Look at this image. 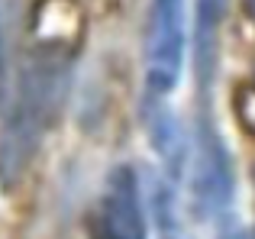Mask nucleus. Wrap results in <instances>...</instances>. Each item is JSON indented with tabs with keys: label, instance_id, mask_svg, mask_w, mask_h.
Listing matches in <instances>:
<instances>
[{
	"label": "nucleus",
	"instance_id": "1",
	"mask_svg": "<svg viewBox=\"0 0 255 239\" xmlns=\"http://www.w3.org/2000/svg\"><path fill=\"white\" fill-rule=\"evenodd\" d=\"M71 84V55L65 45L45 42L16 71L0 126V184L13 188L29 171L49 129L65 107Z\"/></svg>",
	"mask_w": 255,
	"mask_h": 239
},
{
	"label": "nucleus",
	"instance_id": "2",
	"mask_svg": "<svg viewBox=\"0 0 255 239\" xmlns=\"http://www.w3.org/2000/svg\"><path fill=\"white\" fill-rule=\"evenodd\" d=\"M233 197H236V175H233V155L226 149L220 129L210 117L197 120L191 145V204L200 220H220L230 217Z\"/></svg>",
	"mask_w": 255,
	"mask_h": 239
},
{
	"label": "nucleus",
	"instance_id": "3",
	"mask_svg": "<svg viewBox=\"0 0 255 239\" xmlns=\"http://www.w3.org/2000/svg\"><path fill=\"white\" fill-rule=\"evenodd\" d=\"M187 45V6L184 0H152L145 32V91L149 101H162L181 81Z\"/></svg>",
	"mask_w": 255,
	"mask_h": 239
},
{
	"label": "nucleus",
	"instance_id": "4",
	"mask_svg": "<svg viewBox=\"0 0 255 239\" xmlns=\"http://www.w3.org/2000/svg\"><path fill=\"white\" fill-rule=\"evenodd\" d=\"M91 239H149L142 178L136 165H117L91 210Z\"/></svg>",
	"mask_w": 255,
	"mask_h": 239
},
{
	"label": "nucleus",
	"instance_id": "5",
	"mask_svg": "<svg viewBox=\"0 0 255 239\" xmlns=\"http://www.w3.org/2000/svg\"><path fill=\"white\" fill-rule=\"evenodd\" d=\"M230 0H197L194 6V62H197V84L210 88L217 75V55H220V29L226 19Z\"/></svg>",
	"mask_w": 255,
	"mask_h": 239
},
{
	"label": "nucleus",
	"instance_id": "6",
	"mask_svg": "<svg viewBox=\"0 0 255 239\" xmlns=\"http://www.w3.org/2000/svg\"><path fill=\"white\" fill-rule=\"evenodd\" d=\"M26 0H0V107L6 104L16 81V49L23 32Z\"/></svg>",
	"mask_w": 255,
	"mask_h": 239
},
{
	"label": "nucleus",
	"instance_id": "7",
	"mask_svg": "<svg viewBox=\"0 0 255 239\" xmlns=\"http://www.w3.org/2000/svg\"><path fill=\"white\" fill-rule=\"evenodd\" d=\"M149 136H152V149L162 155L171 178H178L181 168H184V158H187V142H184V132H181L178 120L162 107V101H152V107H149Z\"/></svg>",
	"mask_w": 255,
	"mask_h": 239
},
{
	"label": "nucleus",
	"instance_id": "8",
	"mask_svg": "<svg viewBox=\"0 0 255 239\" xmlns=\"http://www.w3.org/2000/svg\"><path fill=\"white\" fill-rule=\"evenodd\" d=\"M152 210H155V230L158 239H187L184 227H181L178 201H174V188L168 181H158L152 191Z\"/></svg>",
	"mask_w": 255,
	"mask_h": 239
},
{
	"label": "nucleus",
	"instance_id": "9",
	"mask_svg": "<svg viewBox=\"0 0 255 239\" xmlns=\"http://www.w3.org/2000/svg\"><path fill=\"white\" fill-rule=\"evenodd\" d=\"M217 239H249L246 236V230L243 227H236V223H226L223 230H220V236Z\"/></svg>",
	"mask_w": 255,
	"mask_h": 239
},
{
	"label": "nucleus",
	"instance_id": "10",
	"mask_svg": "<svg viewBox=\"0 0 255 239\" xmlns=\"http://www.w3.org/2000/svg\"><path fill=\"white\" fill-rule=\"evenodd\" d=\"M243 6H246V13H249V19L255 23V0H243Z\"/></svg>",
	"mask_w": 255,
	"mask_h": 239
},
{
	"label": "nucleus",
	"instance_id": "11",
	"mask_svg": "<svg viewBox=\"0 0 255 239\" xmlns=\"http://www.w3.org/2000/svg\"><path fill=\"white\" fill-rule=\"evenodd\" d=\"M252 175H255V171H252Z\"/></svg>",
	"mask_w": 255,
	"mask_h": 239
}]
</instances>
